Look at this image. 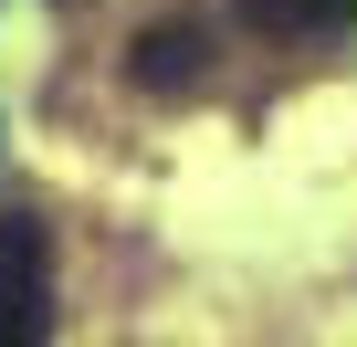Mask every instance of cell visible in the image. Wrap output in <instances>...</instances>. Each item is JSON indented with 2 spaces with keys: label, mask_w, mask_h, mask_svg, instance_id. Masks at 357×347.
Segmentation results:
<instances>
[{
  "label": "cell",
  "mask_w": 357,
  "mask_h": 347,
  "mask_svg": "<svg viewBox=\"0 0 357 347\" xmlns=\"http://www.w3.org/2000/svg\"><path fill=\"white\" fill-rule=\"evenodd\" d=\"M242 22L294 43V32H347V22H357V0H242Z\"/></svg>",
  "instance_id": "cell-3"
},
{
  "label": "cell",
  "mask_w": 357,
  "mask_h": 347,
  "mask_svg": "<svg viewBox=\"0 0 357 347\" xmlns=\"http://www.w3.org/2000/svg\"><path fill=\"white\" fill-rule=\"evenodd\" d=\"M126 74H137L147 95H190V84L211 74V43H200L190 22H158V32L137 43V64H126Z\"/></svg>",
  "instance_id": "cell-2"
},
{
  "label": "cell",
  "mask_w": 357,
  "mask_h": 347,
  "mask_svg": "<svg viewBox=\"0 0 357 347\" xmlns=\"http://www.w3.org/2000/svg\"><path fill=\"white\" fill-rule=\"evenodd\" d=\"M53 337V232L32 211H0V347Z\"/></svg>",
  "instance_id": "cell-1"
}]
</instances>
